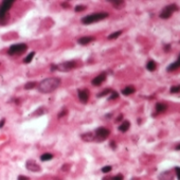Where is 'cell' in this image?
<instances>
[{"mask_svg":"<svg viewBox=\"0 0 180 180\" xmlns=\"http://www.w3.org/2000/svg\"><path fill=\"white\" fill-rule=\"evenodd\" d=\"M178 92H180V85L171 87V93H178Z\"/></svg>","mask_w":180,"mask_h":180,"instance_id":"23","label":"cell"},{"mask_svg":"<svg viewBox=\"0 0 180 180\" xmlns=\"http://www.w3.org/2000/svg\"><path fill=\"white\" fill-rule=\"evenodd\" d=\"M86 9V7L85 5H77V7H75V12H82V11H84V10Z\"/></svg>","mask_w":180,"mask_h":180,"instance_id":"27","label":"cell"},{"mask_svg":"<svg viewBox=\"0 0 180 180\" xmlns=\"http://www.w3.org/2000/svg\"><path fill=\"white\" fill-rule=\"evenodd\" d=\"M167 109V105L164 103H158L156 104V110L157 112H164Z\"/></svg>","mask_w":180,"mask_h":180,"instance_id":"16","label":"cell"},{"mask_svg":"<svg viewBox=\"0 0 180 180\" xmlns=\"http://www.w3.org/2000/svg\"><path fill=\"white\" fill-rule=\"evenodd\" d=\"M103 180H109V179H108V178H104Z\"/></svg>","mask_w":180,"mask_h":180,"instance_id":"38","label":"cell"},{"mask_svg":"<svg viewBox=\"0 0 180 180\" xmlns=\"http://www.w3.org/2000/svg\"><path fill=\"white\" fill-rule=\"evenodd\" d=\"M52 158H53V155H52V154L47 153V154H44V155H41L40 160H41V161H49V160H51Z\"/></svg>","mask_w":180,"mask_h":180,"instance_id":"20","label":"cell"},{"mask_svg":"<svg viewBox=\"0 0 180 180\" xmlns=\"http://www.w3.org/2000/svg\"><path fill=\"white\" fill-rule=\"evenodd\" d=\"M64 8H70V5H68V3H62Z\"/></svg>","mask_w":180,"mask_h":180,"instance_id":"36","label":"cell"},{"mask_svg":"<svg viewBox=\"0 0 180 180\" xmlns=\"http://www.w3.org/2000/svg\"><path fill=\"white\" fill-rule=\"evenodd\" d=\"M110 3L116 9H121V8H123L124 4H125V2L122 1V0H112V1H110Z\"/></svg>","mask_w":180,"mask_h":180,"instance_id":"18","label":"cell"},{"mask_svg":"<svg viewBox=\"0 0 180 180\" xmlns=\"http://www.w3.org/2000/svg\"><path fill=\"white\" fill-rule=\"evenodd\" d=\"M106 80V74L105 73H101L100 75H98L97 77L92 80V85L93 86H100L103 84V82Z\"/></svg>","mask_w":180,"mask_h":180,"instance_id":"10","label":"cell"},{"mask_svg":"<svg viewBox=\"0 0 180 180\" xmlns=\"http://www.w3.org/2000/svg\"><path fill=\"white\" fill-rule=\"evenodd\" d=\"M28 49L26 44H17V45H13L9 50V55H20V54L25 53L26 50Z\"/></svg>","mask_w":180,"mask_h":180,"instance_id":"5","label":"cell"},{"mask_svg":"<svg viewBox=\"0 0 180 180\" xmlns=\"http://www.w3.org/2000/svg\"><path fill=\"white\" fill-rule=\"evenodd\" d=\"M175 172H176V176H177V179L180 180V167H175Z\"/></svg>","mask_w":180,"mask_h":180,"instance_id":"30","label":"cell"},{"mask_svg":"<svg viewBox=\"0 0 180 180\" xmlns=\"http://www.w3.org/2000/svg\"><path fill=\"white\" fill-rule=\"evenodd\" d=\"M176 151H180V143L176 146Z\"/></svg>","mask_w":180,"mask_h":180,"instance_id":"37","label":"cell"},{"mask_svg":"<svg viewBox=\"0 0 180 180\" xmlns=\"http://www.w3.org/2000/svg\"><path fill=\"white\" fill-rule=\"evenodd\" d=\"M110 146L112 147V148H116V143L113 141H111L110 142Z\"/></svg>","mask_w":180,"mask_h":180,"instance_id":"34","label":"cell"},{"mask_svg":"<svg viewBox=\"0 0 180 180\" xmlns=\"http://www.w3.org/2000/svg\"><path fill=\"white\" fill-rule=\"evenodd\" d=\"M93 39H94V38H93V37H91V36H86V37H82V38L79 39V44H80V45L86 46V45H88L89 43H91Z\"/></svg>","mask_w":180,"mask_h":180,"instance_id":"12","label":"cell"},{"mask_svg":"<svg viewBox=\"0 0 180 180\" xmlns=\"http://www.w3.org/2000/svg\"><path fill=\"white\" fill-rule=\"evenodd\" d=\"M175 11H178V7L177 4H170L166 5L164 9L162 10L161 13H160V17L162 19H167L172 16V14L174 13Z\"/></svg>","mask_w":180,"mask_h":180,"instance_id":"6","label":"cell"},{"mask_svg":"<svg viewBox=\"0 0 180 180\" xmlns=\"http://www.w3.org/2000/svg\"><path fill=\"white\" fill-rule=\"evenodd\" d=\"M79 93V99L82 103H87L88 102V99H89V92H88L87 90H79L77 91Z\"/></svg>","mask_w":180,"mask_h":180,"instance_id":"9","label":"cell"},{"mask_svg":"<svg viewBox=\"0 0 180 180\" xmlns=\"http://www.w3.org/2000/svg\"><path fill=\"white\" fill-rule=\"evenodd\" d=\"M180 67V54H179V56H178V59L177 62H175V63L171 64V65L167 67V71H174V70L178 69V68Z\"/></svg>","mask_w":180,"mask_h":180,"instance_id":"13","label":"cell"},{"mask_svg":"<svg viewBox=\"0 0 180 180\" xmlns=\"http://www.w3.org/2000/svg\"><path fill=\"white\" fill-rule=\"evenodd\" d=\"M82 138H83L85 141L90 142V141H93V140H94V135L89 133V134H86V135H83L82 136Z\"/></svg>","mask_w":180,"mask_h":180,"instance_id":"19","label":"cell"},{"mask_svg":"<svg viewBox=\"0 0 180 180\" xmlns=\"http://www.w3.org/2000/svg\"><path fill=\"white\" fill-rule=\"evenodd\" d=\"M173 177L174 175L172 171L163 172V173L159 175V180H173Z\"/></svg>","mask_w":180,"mask_h":180,"instance_id":"11","label":"cell"},{"mask_svg":"<svg viewBox=\"0 0 180 180\" xmlns=\"http://www.w3.org/2000/svg\"><path fill=\"white\" fill-rule=\"evenodd\" d=\"M107 17H108V13H106V12L93 13V14H90V15L85 16V17L82 18V22H83L84 25H90V23L103 20V19H105V18H107Z\"/></svg>","mask_w":180,"mask_h":180,"instance_id":"2","label":"cell"},{"mask_svg":"<svg viewBox=\"0 0 180 180\" xmlns=\"http://www.w3.org/2000/svg\"><path fill=\"white\" fill-rule=\"evenodd\" d=\"M13 3L14 1H12V0H5V1L1 2V4H0V23L7 21V12L11 9Z\"/></svg>","mask_w":180,"mask_h":180,"instance_id":"3","label":"cell"},{"mask_svg":"<svg viewBox=\"0 0 180 180\" xmlns=\"http://www.w3.org/2000/svg\"><path fill=\"white\" fill-rule=\"evenodd\" d=\"M59 85H61V79H58V77H48V79L44 80L39 83L38 89L43 93H49L54 91L56 88H58Z\"/></svg>","mask_w":180,"mask_h":180,"instance_id":"1","label":"cell"},{"mask_svg":"<svg viewBox=\"0 0 180 180\" xmlns=\"http://www.w3.org/2000/svg\"><path fill=\"white\" fill-rule=\"evenodd\" d=\"M35 55V52H31V53L28 55L27 57H26L25 59H23V63H26V64H29V63H31L32 62V59H33V56Z\"/></svg>","mask_w":180,"mask_h":180,"instance_id":"21","label":"cell"},{"mask_svg":"<svg viewBox=\"0 0 180 180\" xmlns=\"http://www.w3.org/2000/svg\"><path fill=\"white\" fill-rule=\"evenodd\" d=\"M36 86V84H35V82H29V83H27L26 84V86H25V88L27 90H29V89H32V88H34Z\"/></svg>","mask_w":180,"mask_h":180,"instance_id":"24","label":"cell"},{"mask_svg":"<svg viewBox=\"0 0 180 180\" xmlns=\"http://www.w3.org/2000/svg\"><path fill=\"white\" fill-rule=\"evenodd\" d=\"M18 180H29V178L25 177V176H19V177H18Z\"/></svg>","mask_w":180,"mask_h":180,"instance_id":"32","label":"cell"},{"mask_svg":"<svg viewBox=\"0 0 180 180\" xmlns=\"http://www.w3.org/2000/svg\"><path fill=\"white\" fill-rule=\"evenodd\" d=\"M124 177L123 175H121V174H119V175H116L115 177L111 178V180H123Z\"/></svg>","mask_w":180,"mask_h":180,"instance_id":"28","label":"cell"},{"mask_svg":"<svg viewBox=\"0 0 180 180\" xmlns=\"http://www.w3.org/2000/svg\"><path fill=\"white\" fill-rule=\"evenodd\" d=\"M134 92H135V87H134V86H127V87H125L122 90V93H123L124 95H130L133 94Z\"/></svg>","mask_w":180,"mask_h":180,"instance_id":"15","label":"cell"},{"mask_svg":"<svg viewBox=\"0 0 180 180\" xmlns=\"http://www.w3.org/2000/svg\"><path fill=\"white\" fill-rule=\"evenodd\" d=\"M4 122H5V120L3 119L2 121L0 122V128H1V127H3V125H4Z\"/></svg>","mask_w":180,"mask_h":180,"instance_id":"33","label":"cell"},{"mask_svg":"<svg viewBox=\"0 0 180 180\" xmlns=\"http://www.w3.org/2000/svg\"><path fill=\"white\" fill-rule=\"evenodd\" d=\"M146 69L148 70V71H155L156 69H157V64H156V62L154 61H149L147 62L146 64Z\"/></svg>","mask_w":180,"mask_h":180,"instance_id":"17","label":"cell"},{"mask_svg":"<svg viewBox=\"0 0 180 180\" xmlns=\"http://www.w3.org/2000/svg\"><path fill=\"white\" fill-rule=\"evenodd\" d=\"M109 92H112V90H110V89H106L105 91H103V92H101V93H99L98 94V97L99 98H101V97H105L106 94H108Z\"/></svg>","mask_w":180,"mask_h":180,"instance_id":"25","label":"cell"},{"mask_svg":"<svg viewBox=\"0 0 180 180\" xmlns=\"http://www.w3.org/2000/svg\"><path fill=\"white\" fill-rule=\"evenodd\" d=\"M76 67V63L74 61H70V62H65L63 64H59V65H54L51 67L52 70H59V71L67 72L69 70H72L73 68Z\"/></svg>","mask_w":180,"mask_h":180,"instance_id":"4","label":"cell"},{"mask_svg":"<svg viewBox=\"0 0 180 180\" xmlns=\"http://www.w3.org/2000/svg\"><path fill=\"white\" fill-rule=\"evenodd\" d=\"M118 97H119L118 92H116V91H112V92H111V95L109 97V99H110V100H115V99H117Z\"/></svg>","mask_w":180,"mask_h":180,"instance_id":"29","label":"cell"},{"mask_svg":"<svg viewBox=\"0 0 180 180\" xmlns=\"http://www.w3.org/2000/svg\"><path fill=\"white\" fill-rule=\"evenodd\" d=\"M129 127H130V123H129L128 121H124L123 123L119 126V130L122 131V133H125V131L128 130Z\"/></svg>","mask_w":180,"mask_h":180,"instance_id":"14","label":"cell"},{"mask_svg":"<svg viewBox=\"0 0 180 180\" xmlns=\"http://www.w3.org/2000/svg\"><path fill=\"white\" fill-rule=\"evenodd\" d=\"M108 136H109V130L105 127H100V128L97 129L95 131V136H94V140H98V141H103V140L107 139Z\"/></svg>","mask_w":180,"mask_h":180,"instance_id":"7","label":"cell"},{"mask_svg":"<svg viewBox=\"0 0 180 180\" xmlns=\"http://www.w3.org/2000/svg\"><path fill=\"white\" fill-rule=\"evenodd\" d=\"M121 34H122V31H117V32H115V33L110 34V35L108 36V39H116V38H118Z\"/></svg>","mask_w":180,"mask_h":180,"instance_id":"22","label":"cell"},{"mask_svg":"<svg viewBox=\"0 0 180 180\" xmlns=\"http://www.w3.org/2000/svg\"><path fill=\"white\" fill-rule=\"evenodd\" d=\"M111 170H112V167L110 166V165H107V166H104L103 169H102V172L103 173H109V172H111Z\"/></svg>","mask_w":180,"mask_h":180,"instance_id":"26","label":"cell"},{"mask_svg":"<svg viewBox=\"0 0 180 180\" xmlns=\"http://www.w3.org/2000/svg\"><path fill=\"white\" fill-rule=\"evenodd\" d=\"M26 166H27V169L31 172H40V166H39L35 161H33V160H29V161H27Z\"/></svg>","mask_w":180,"mask_h":180,"instance_id":"8","label":"cell"},{"mask_svg":"<svg viewBox=\"0 0 180 180\" xmlns=\"http://www.w3.org/2000/svg\"><path fill=\"white\" fill-rule=\"evenodd\" d=\"M170 48H171V46H170V45H167V46H165L164 50H165V51H170Z\"/></svg>","mask_w":180,"mask_h":180,"instance_id":"35","label":"cell"},{"mask_svg":"<svg viewBox=\"0 0 180 180\" xmlns=\"http://www.w3.org/2000/svg\"><path fill=\"white\" fill-rule=\"evenodd\" d=\"M66 113H67V110H66V109H65V110H63V111H62V112H59V113H58V118L64 117V115H66Z\"/></svg>","mask_w":180,"mask_h":180,"instance_id":"31","label":"cell"}]
</instances>
